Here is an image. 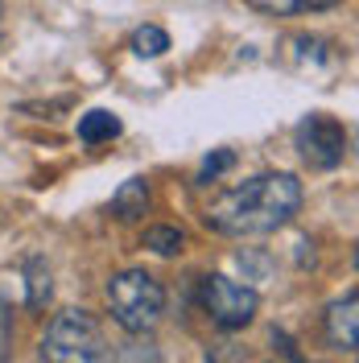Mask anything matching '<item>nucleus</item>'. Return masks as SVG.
<instances>
[{
    "mask_svg": "<svg viewBox=\"0 0 359 363\" xmlns=\"http://www.w3.org/2000/svg\"><path fill=\"white\" fill-rule=\"evenodd\" d=\"M108 310H112V322L120 330L145 335L165 314V289L145 269H124L108 281Z\"/></svg>",
    "mask_w": 359,
    "mask_h": 363,
    "instance_id": "nucleus-2",
    "label": "nucleus"
},
{
    "mask_svg": "<svg viewBox=\"0 0 359 363\" xmlns=\"http://www.w3.org/2000/svg\"><path fill=\"white\" fill-rule=\"evenodd\" d=\"M302 206V182L293 174H260L206 206V227L219 235H269Z\"/></svg>",
    "mask_w": 359,
    "mask_h": 363,
    "instance_id": "nucleus-1",
    "label": "nucleus"
},
{
    "mask_svg": "<svg viewBox=\"0 0 359 363\" xmlns=\"http://www.w3.org/2000/svg\"><path fill=\"white\" fill-rule=\"evenodd\" d=\"M297 153L314 169H335L347 157V133L331 116H306L297 124Z\"/></svg>",
    "mask_w": 359,
    "mask_h": 363,
    "instance_id": "nucleus-5",
    "label": "nucleus"
},
{
    "mask_svg": "<svg viewBox=\"0 0 359 363\" xmlns=\"http://www.w3.org/2000/svg\"><path fill=\"white\" fill-rule=\"evenodd\" d=\"M25 289H29V294H25V306H29V310H45V301H50V289H54V285H50V269H45V260H38V256L25 260Z\"/></svg>",
    "mask_w": 359,
    "mask_h": 363,
    "instance_id": "nucleus-9",
    "label": "nucleus"
},
{
    "mask_svg": "<svg viewBox=\"0 0 359 363\" xmlns=\"http://www.w3.org/2000/svg\"><path fill=\"white\" fill-rule=\"evenodd\" d=\"M338 0H297V13H322V9H335Z\"/></svg>",
    "mask_w": 359,
    "mask_h": 363,
    "instance_id": "nucleus-14",
    "label": "nucleus"
},
{
    "mask_svg": "<svg viewBox=\"0 0 359 363\" xmlns=\"http://www.w3.org/2000/svg\"><path fill=\"white\" fill-rule=\"evenodd\" d=\"M120 136V120L112 112H104V108H95V112L79 116V140L83 145H104V140H112Z\"/></svg>",
    "mask_w": 359,
    "mask_h": 363,
    "instance_id": "nucleus-8",
    "label": "nucleus"
},
{
    "mask_svg": "<svg viewBox=\"0 0 359 363\" xmlns=\"http://www.w3.org/2000/svg\"><path fill=\"white\" fill-rule=\"evenodd\" d=\"M256 13H265V17H289L297 13V0H248Z\"/></svg>",
    "mask_w": 359,
    "mask_h": 363,
    "instance_id": "nucleus-13",
    "label": "nucleus"
},
{
    "mask_svg": "<svg viewBox=\"0 0 359 363\" xmlns=\"http://www.w3.org/2000/svg\"><path fill=\"white\" fill-rule=\"evenodd\" d=\"M112 347L104 339V326L99 318L87 314V310H62L45 326V339H42V359L54 363H95V359H108Z\"/></svg>",
    "mask_w": 359,
    "mask_h": 363,
    "instance_id": "nucleus-3",
    "label": "nucleus"
},
{
    "mask_svg": "<svg viewBox=\"0 0 359 363\" xmlns=\"http://www.w3.org/2000/svg\"><path fill=\"white\" fill-rule=\"evenodd\" d=\"M145 211H149V182L145 178H128L112 194V215L120 219V223H136Z\"/></svg>",
    "mask_w": 359,
    "mask_h": 363,
    "instance_id": "nucleus-7",
    "label": "nucleus"
},
{
    "mask_svg": "<svg viewBox=\"0 0 359 363\" xmlns=\"http://www.w3.org/2000/svg\"><path fill=\"white\" fill-rule=\"evenodd\" d=\"M145 248L149 252H158V256H178L182 248H186V235H182L178 227H149L145 231Z\"/></svg>",
    "mask_w": 359,
    "mask_h": 363,
    "instance_id": "nucleus-11",
    "label": "nucleus"
},
{
    "mask_svg": "<svg viewBox=\"0 0 359 363\" xmlns=\"http://www.w3.org/2000/svg\"><path fill=\"white\" fill-rule=\"evenodd\" d=\"M326 339L338 351H355V342H359V297L355 294L338 297L335 306L326 310Z\"/></svg>",
    "mask_w": 359,
    "mask_h": 363,
    "instance_id": "nucleus-6",
    "label": "nucleus"
},
{
    "mask_svg": "<svg viewBox=\"0 0 359 363\" xmlns=\"http://www.w3.org/2000/svg\"><path fill=\"white\" fill-rule=\"evenodd\" d=\"M199 301H202V310H206V318L219 330H244L248 322L256 318V310H260V294L252 285H244V281L223 277V272L202 277Z\"/></svg>",
    "mask_w": 359,
    "mask_h": 363,
    "instance_id": "nucleus-4",
    "label": "nucleus"
},
{
    "mask_svg": "<svg viewBox=\"0 0 359 363\" xmlns=\"http://www.w3.org/2000/svg\"><path fill=\"white\" fill-rule=\"evenodd\" d=\"M128 45H133L136 58H161V54L170 50V33H165L161 25H140Z\"/></svg>",
    "mask_w": 359,
    "mask_h": 363,
    "instance_id": "nucleus-10",
    "label": "nucleus"
},
{
    "mask_svg": "<svg viewBox=\"0 0 359 363\" xmlns=\"http://www.w3.org/2000/svg\"><path fill=\"white\" fill-rule=\"evenodd\" d=\"M0 17H4V4H0Z\"/></svg>",
    "mask_w": 359,
    "mask_h": 363,
    "instance_id": "nucleus-15",
    "label": "nucleus"
},
{
    "mask_svg": "<svg viewBox=\"0 0 359 363\" xmlns=\"http://www.w3.org/2000/svg\"><path fill=\"white\" fill-rule=\"evenodd\" d=\"M231 165H236V153H231V149H219V153H211V157L202 161V174H199V178L202 182H215L223 169H231Z\"/></svg>",
    "mask_w": 359,
    "mask_h": 363,
    "instance_id": "nucleus-12",
    "label": "nucleus"
}]
</instances>
